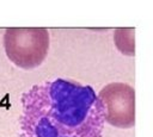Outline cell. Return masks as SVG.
I'll use <instances>...</instances> for the list:
<instances>
[{
    "mask_svg": "<svg viewBox=\"0 0 153 137\" xmlns=\"http://www.w3.org/2000/svg\"><path fill=\"white\" fill-rule=\"evenodd\" d=\"M19 137H102V105L91 86L54 79L22 95Z\"/></svg>",
    "mask_w": 153,
    "mask_h": 137,
    "instance_id": "6da1fadb",
    "label": "cell"
},
{
    "mask_svg": "<svg viewBox=\"0 0 153 137\" xmlns=\"http://www.w3.org/2000/svg\"><path fill=\"white\" fill-rule=\"evenodd\" d=\"M6 56L17 67L31 69L44 61L49 49V32L43 28H11L5 31Z\"/></svg>",
    "mask_w": 153,
    "mask_h": 137,
    "instance_id": "7a4b0ae2",
    "label": "cell"
},
{
    "mask_svg": "<svg viewBox=\"0 0 153 137\" xmlns=\"http://www.w3.org/2000/svg\"><path fill=\"white\" fill-rule=\"evenodd\" d=\"M104 122L110 125L129 129L135 124V91L123 82H111L98 93Z\"/></svg>",
    "mask_w": 153,
    "mask_h": 137,
    "instance_id": "3957f363",
    "label": "cell"
}]
</instances>
